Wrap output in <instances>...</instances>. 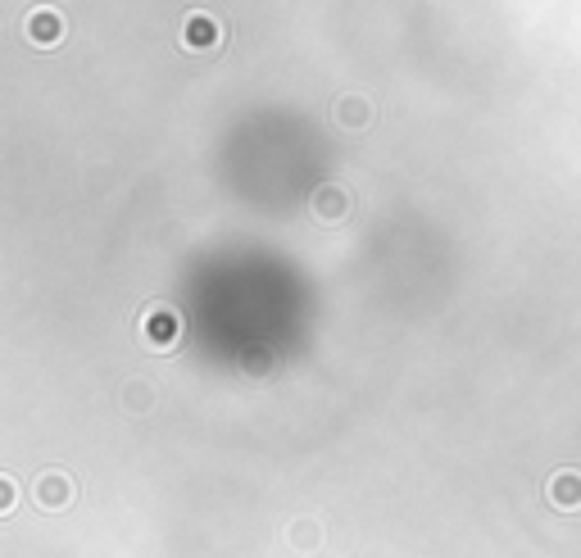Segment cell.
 Masks as SVG:
<instances>
[{
  "label": "cell",
  "instance_id": "cell-1",
  "mask_svg": "<svg viewBox=\"0 0 581 558\" xmlns=\"http://www.w3.org/2000/svg\"><path fill=\"white\" fill-rule=\"evenodd\" d=\"M32 500H37V509H46V513H64L73 500H78V481L60 468H46V472H37V481H32Z\"/></svg>",
  "mask_w": 581,
  "mask_h": 558
},
{
  "label": "cell",
  "instance_id": "cell-2",
  "mask_svg": "<svg viewBox=\"0 0 581 558\" xmlns=\"http://www.w3.org/2000/svg\"><path fill=\"white\" fill-rule=\"evenodd\" d=\"M178 46H182V50H191V55H205V50H218V46H223V23H218L209 10H191L187 19H182Z\"/></svg>",
  "mask_w": 581,
  "mask_h": 558
},
{
  "label": "cell",
  "instance_id": "cell-3",
  "mask_svg": "<svg viewBox=\"0 0 581 558\" xmlns=\"http://www.w3.org/2000/svg\"><path fill=\"white\" fill-rule=\"evenodd\" d=\"M141 336H146L150 350H173L182 341V318L168 304H150L146 314H141Z\"/></svg>",
  "mask_w": 581,
  "mask_h": 558
},
{
  "label": "cell",
  "instance_id": "cell-4",
  "mask_svg": "<svg viewBox=\"0 0 581 558\" xmlns=\"http://www.w3.org/2000/svg\"><path fill=\"white\" fill-rule=\"evenodd\" d=\"M332 118L345 132H364L368 123H373V100H368L364 91H345V96L332 100Z\"/></svg>",
  "mask_w": 581,
  "mask_h": 558
},
{
  "label": "cell",
  "instance_id": "cell-5",
  "mask_svg": "<svg viewBox=\"0 0 581 558\" xmlns=\"http://www.w3.org/2000/svg\"><path fill=\"white\" fill-rule=\"evenodd\" d=\"M545 500H550L559 513H577L581 509V472L559 468L550 481H545Z\"/></svg>",
  "mask_w": 581,
  "mask_h": 558
},
{
  "label": "cell",
  "instance_id": "cell-6",
  "mask_svg": "<svg viewBox=\"0 0 581 558\" xmlns=\"http://www.w3.org/2000/svg\"><path fill=\"white\" fill-rule=\"evenodd\" d=\"M350 214V191L336 182H323L314 191V218L318 223H341V218Z\"/></svg>",
  "mask_w": 581,
  "mask_h": 558
},
{
  "label": "cell",
  "instance_id": "cell-7",
  "mask_svg": "<svg viewBox=\"0 0 581 558\" xmlns=\"http://www.w3.org/2000/svg\"><path fill=\"white\" fill-rule=\"evenodd\" d=\"M23 32H28V41H37V46H60V37H64V19H60V10H50V5L32 10V14H28V23H23Z\"/></svg>",
  "mask_w": 581,
  "mask_h": 558
},
{
  "label": "cell",
  "instance_id": "cell-8",
  "mask_svg": "<svg viewBox=\"0 0 581 558\" xmlns=\"http://www.w3.org/2000/svg\"><path fill=\"white\" fill-rule=\"evenodd\" d=\"M123 409L137 413V418H141V413H150V409H155V386L141 382V377H132V382L123 386Z\"/></svg>",
  "mask_w": 581,
  "mask_h": 558
},
{
  "label": "cell",
  "instance_id": "cell-9",
  "mask_svg": "<svg viewBox=\"0 0 581 558\" xmlns=\"http://www.w3.org/2000/svg\"><path fill=\"white\" fill-rule=\"evenodd\" d=\"M318 540H323V527H318L314 518H296L291 527H286V545H296V549H318Z\"/></svg>",
  "mask_w": 581,
  "mask_h": 558
},
{
  "label": "cell",
  "instance_id": "cell-10",
  "mask_svg": "<svg viewBox=\"0 0 581 558\" xmlns=\"http://www.w3.org/2000/svg\"><path fill=\"white\" fill-rule=\"evenodd\" d=\"M14 504H19V481L5 472L0 477V513H14Z\"/></svg>",
  "mask_w": 581,
  "mask_h": 558
}]
</instances>
